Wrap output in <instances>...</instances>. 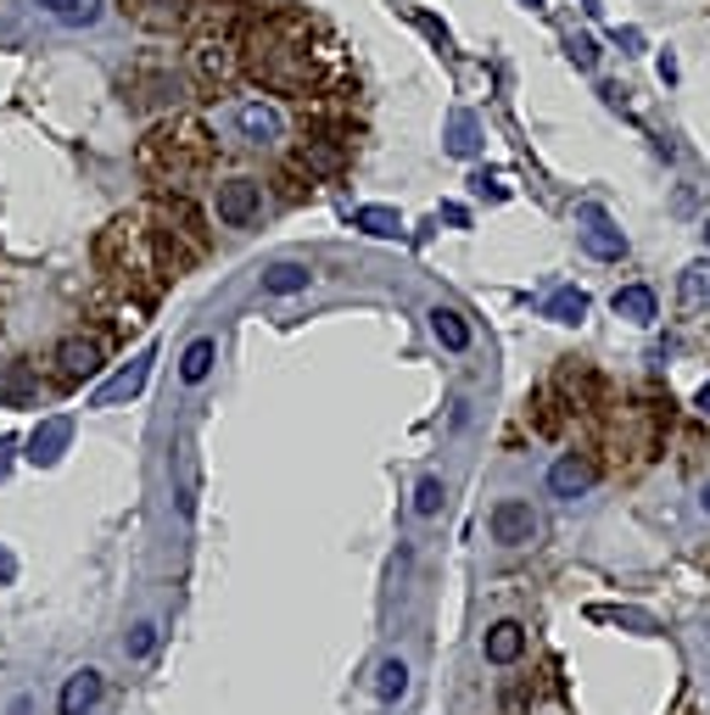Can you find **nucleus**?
<instances>
[{"instance_id":"1","label":"nucleus","mask_w":710,"mask_h":715,"mask_svg":"<svg viewBox=\"0 0 710 715\" xmlns=\"http://www.w3.org/2000/svg\"><path fill=\"white\" fill-rule=\"evenodd\" d=\"M241 57L247 73L280 95H313L330 79V45H313V23L297 12L252 17V28L241 34Z\"/></svg>"},{"instance_id":"20","label":"nucleus","mask_w":710,"mask_h":715,"mask_svg":"<svg viewBox=\"0 0 710 715\" xmlns=\"http://www.w3.org/2000/svg\"><path fill=\"white\" fill-rule=\"evenodd\" d=\"M353 229L375 235V241H403V213H398V207H358V213H353Z\"/></svg>"},{"instance_id":"23","label":"nucleus","mask_w":710,"mask_h":715,"mask_svg":"<svg viewBox=\"0 0 710 715\" xmlns=\"http://www.w3.org/2000/svg\"><path fill=\"white\" fill-rule=\"evenodd\" d=\"M610 308L622 319H632V324H654V291L649 285H622V291L610 297Z\"/></svg>"},{"instance_id":"2","label":"nucleus","mask_w":710,"mask_h":715,"mask_svg":"<svg viewBox=\"0 0 710 715\" xmlns=\"http://www.w3.org/2000/svg\"><path fill=\"white\" fill-rule=\"evenodd\" d=\"M134 157H140V168H146L157 184H185L191 174L208 168V157H213V134H208L202 118L179 112V118L157 123L146 140H140V152H134Z\"/></svg>"},{"instance_id":"13","label":"nucleus","mask_w":710,"mask_h":715,"mask_svg":"<svg viewBox=\"0 0 710 715\" xmlns=\"http://www.w3.org/2000/svg\"><path fill=\"white\" fill-rule=\"evenodd\" d=\"M102 693H107L102 671H96V665H84V671H73L62 682V715H90V710L102 704Z\"/></svg>"},{"instance_id":"29","label":"nucleus","mask_w":710,"mask_h":715,"mask_svg":"<svg viewBox=\"0 0 710 715\" xmlns=\"http://www.w3.org/2000/svg\"><path fill=\"white\" fill-rule=\"evenodd\" d=\"M152 648H157V627H152V621H140V627L123 637V654H129V659H146Z\"/></svg>"},{"instance_id":"7","label":"nucleus","mask_w":710,"mask_h":715,"mask_svg":"<svg viewBox=\"0 0 710 715\" xmlns=\"http://www.w3.org/2000/svg\"><path fill=\"white\" fill-rule=\"evenodd\" d=\"M487 526H493V543H498V548H526V543L537 537V514H532V503L504 498V503L487 514Z\"/></svg>"},{"instance_id":"15","label":"nucleus","mask_w":710,"mask_h":715,"mask_svg":"<svg viewBox=\"0 0 710 715\" xmlns=\"http://www.w3.org/2000/svg\"><path fill=\"white\" fill-rule=\"evenodd\" d=\"M482 654H487V665H514L520 654H526V627H520V621H498V627H487Z\"/></svg>"},{"instance_id":"14","label":"nucleus","mask_w":710,"mask_h":715,"mask_svg":"<svg viewBox=\"0 0 710 715\" xmlns=\"http://www.w3.org/2000/svg\"><path fill=\"white\" fill-rule=\"evenodd\" d=\"M123 90H129V102H134V107H152V102L174 107L179 95H185V84H179L174 73H134V79H129Z\"/></svg>"},{"instance_id":"16","label":"nucleus","mask_w":710,"mask_h":715,"mask_svg":"<svg viewBox=\"0 0 710 715\" xmlns=\"http://www.w3.org/2000/svg\"><path fill=\"white\" fill-rule=\"evenodd\" d=\"M308 279H313V269L286 258V263H269L263 269V291L269 297H297V291H308Z\"/></svg>"},{"instance_id":"38","label":"nucleus","mask_w":710,"mask_h":715,"mask_svg":"<svg viewBox=\"0 0 710 715\" xmlns=\"http://www.w3.org/2000/svg\"><path fill=\"white\" fill-rule=\"evenodd\" d=\"M699 414L710 419V380H705V386H699Z\"/></svg>"},{"instance_id":"35","label":"nucleus","mask_w":710,"mask_h":715,"mask_svg":"<svg viewBox=\"0 0 710 715\" xmlns=\"http://www.w3.org/2000/svg\"><path fill=\"white\" fill-rule=\"evenodd\" d=\"M660 79L677 84V57H672V51H660Z\"/></svg>"},{"instance_id":"37","label":"nucleus","mask_w":710,"mask_h":715,"mask_svg":"<svg viewBox=\"0 0 710 715\" xmlns=\"http://www.w3.org/2000/svg\"><path fill=\"white\" fill-rule=\"evenodd\" d=\"M39 7H45V12H57V17H68V12L79 7V0H39Z\"/></svg>"},{"instance_id":"25","label":"nucleus","mask_w":710,"mask_h":715,"mask_svg":"<svg viewBox=\"0 0 710 715\" xmlns=\"http://www.w3.org/2000/svg\"><path fill=\"white\" fill-rule=\"evenodd\" d=\"M403 693H409V665L392 654V659L375 665V699H381V704H398Z\"/></svg>"},{"instance_id":"6","label":"nucleus","mask_w":710,"mask_h":715,"mask_svg":"<svg viewBox=\"0 0 710 715\" xmlns=\"http://www.w3.org/2000/svg\"><path fill=\"white\" fill-rule=\"evenodd\" d=\"M152 364H157V353L146 347V353H134L113 380H107V386L96 392V397H90V408H118V403H134L140 392H146V380H152Z\"/></svg>"},{"instance_id":"12","label":"nucleus","mask_w":710,"mask_h":715,"mask_svg":"<svg viewBox=\"0 0 710 715\" xmlns=\"http://www.w3.org/2000/svg\"><path fill=\"white\" fill-rule=\"evenodd\" d=\"M347 168V140H308L297 152V174L308 179H336Z\"/></svg>"},{"instance_id":"4","label":"nucleus","mask_w":710,"mask_h":715,"mask_svg":"<svg viewBox=\"0 0 710 715\" xmlns=\"http://www.w3.org/2000/svg\"><path fill=\"white\" fill-rule=\"evenodd\" d=\"M577 224H582V247H588L599 263H622V258H627V235L615 229V218H610L599 202H582V207H577Z\"/></svg>"},{"instance_id":"5","label":"nucleus","mask_w":710,"mask_h":715,"mask_svg":"<svg viewBox=\"0 0 710 715\" xmlns=\"http://www.w3.org/2000/svg\"><path fill=\"white\" fill-rule=\"evenodd\" d=\"M107 369V347L102 336H68L57 347V374L68 380V386H84V380H96Z\"/></svg>"},{"instance_id":"39","label":"nucleus","mask_w":710,"mask_h":715,"mask_svg":"<svg viewBox=\"0 0 710 715\" xmlns=\"http://www.w3.org/2000/svg\"><path fill=\"white\" fill-rule=\"evenodd\" d=\"M699 509H705V514H710V481H705V492H699Z\"/></svg>"},{"instance_id":"40","label":"nucleus","mask_w":710,"mask_h":715,"mask_svg":"<svg viewBox=\"0 0 710 715\" xmlns=\"http://www.w3.org/2000/svg\"><path fill=\"white\" fill-rule=\"evenodd\" d=\"M520 7H532V12H537V7H543V0H520Z\"/></svg>"},{"instance_id":"34","label":"nucleus","mask_w":710,"mask_h":715,"mask_svg":"<svg viewBox=\"0 0 710 715\" xmlns=\"http://www.w3.org/2000/svg\"><path fill=\"white\" fill-rule=\"evenodd\" d=\"M442 218H448L453 229H470V213H464L459 202H442Z\"/></svg>"},{"instance_id":"22","label":"nucleus","mask_w":710,"mask_h":715,"mask_svg":"<svg viewBox=\"0 0 710 715\" xmlns=\"http://www.w3.org/2000/svg\"><path fill=\"white\" fill-rule=\"evenodd\" d=\"M448 152L464 157V163L482 152V123H476V112H453V118H448Z\"/></svg>"},{"instance_id":"28","label":"nucleus","mask_w":710,"mask_h":715,"mask_svg":"<svg viewBox=\"0 0 710 715\" xmlns=\"http://www.w3.org/2000/svg\"><path fill=\"white\" fill-rule=\"evenodd\" d=\"M593 615V621H615V627H638V632H654V621H649V615H638V609H588Z\"/></svg>"},{"instance_id":"24","label":"nucleus","mask_w":710,"mask_h":715,"mask_svg":"<svg viewBox=\"0 0 710 715\" xmlns=\"http://www.w3.org/2000/svg\"><path fill=\"white\" fill-rule=\"evenodd\" d=\"M677 297H683V308H710V258H699L677 274Z\"/></svg>"},{"instance_id":"18","label":"nucleus","mask_w":710,"mask_h":715,"mask_svg":"<svg viewBox=\"0 0 710 715\" xmlns=\"http://www.w3.org/2000/svg\"><path fill=\"white\" fill-rule=\"evenodd\" d=\"M235 123H241V134L252 140V146H269V140H280V112L263 107V102H247L241 112H235Z\"/></svg>"},{"instance_id":"19","label":"nucleus","mask_w":710,"mask_h":715,"mask_svg":"<svg viewBox=\"0 0 710 715\" xmlns=\"http://www.w3.org/2000/svg\"><path fill=\"white\" fill-rule=\"evenodd\" d=\"M425 319H431V336H437L448 353H464V347H470V324H464V313H459V308H442V302H437Z\"/></svg>"},{"instance_id":"31","label":"nucleus","mask_w":710,"mask_h":715,"mask_svg":"<svg viewBox=\"0 0 710 715\" xmlns=\"http://www.w3.org/2000/svg\"><path fill=\"white\" fill-rule=\"evenodd\" d=\"M470 190H476V196H487V202H504V196H509V190H504V184H498L487 168H476V174H470Z\"/></svg>"},{"instance_id":"10","label":"nucleus","mask_w":710,"mask_h":715,"mask_svg":"<svg viewBox=\"0 0 710 715\" xmlns=\"http://www.w3.org/2000/svg\"><path fill=\"white\" fill-rule=\"evenodd\" d=\"M118 12L140 28H152V34H168L185 23V12H191V0H118Z\"/></svg>"},{"instance_id":"41","label":"nucleus","mask_w":710,"mask_h":715,"mask_svg":"<svg viewBox=\"0 0 710 715\" xmlns=\"http://www.w3.org/2000/svg\"><path fill=\"white\" fill-rule=\"evenodd\" d=\"M705 247H710V224H705Z\"/></svg>"},{"instance_id":"11","label":"nucleus","mask_w":710,"mask_h":715,"mask_svg":"<svg viewBox=\"0 0 710 715\" xmlns=\"http://www.w3.org/2000/svg\"><path fill=\"white\" fill-rule=\"evenodd\" d=\"M593 481H599V469H593L588 453H565V458H554V469H548V492H554V498H582Z\"/></svg>"},{"instance_id":"3","label":"nucleus","mask_w":710,"mask_h":715,"mask_svg":"<svg viewBox=\"0 0 710 715\" xmlns=\"http://www.w3.org/2000/svg\"><path fill=\"white\" fill-rule=\"evenodd\" d=\"M191 62H197V73H202L208 84H229L235 73L247 68V57H241V39H235V34H224V28H208V34H197V45H191Z\"/></svg>"},{"instance_id":"33","label":"nucleus","mask_w":710,"mask_h":715,"mask_svg":"<svg viewBox=\"0 0 710 715\" xmlns=\"http://www.w3.org/2000/svg\"><path fill=\"white\" fill-rule=\"evenodd\" d=\"M419 28H425V34H431V39H437V51H448V28H442L437 17H419Z\"/></svg>"},{"instance_id":"27","label":"nucleus","mask_w":710,"mask_h":715,"mask_svg":"<svg viewBox=\"0 0 710 715\" xmlns=\"http://www.w3.org/2000/svg\"><path fill=\"white\" fill-rule=\"evenodd\" d=\"M208 7L224 17H269V12H280V0H208Z\"/></svg>"},{"instance_id":"21","label":"nucleus","mask_w":710,"mask_h":715,"mask_svg":"<svg viewBox=\"0 0 710 715\" xmlns=\"http://www.w3.org/2000/svg\"><path fill=\"white\" fill-rule=\"evenodd\" d=\"M543 319H554V324H582V319H588V291H582V285H559V291L543 302Z\"/></svg>"},{"instance_id":"26","label":"nucleus","mask_w":710,"mask_h":715,"mask_svg":"<svg viewBox=\"0 0 710 715\" xmlns=\"http://www.w3.org/2000/svg\"><path fill=\"white\" fill-rule=\"evenodd\" d=\"M442 503H448L442 475H425V481L414 487V514H419V520H437V514H442Z\"/></svg>"},{"instance_id":"9","label":"nucleus","mask_w":710,"mask_h":715,"mask_svg":"<svg viewBox=\"0 0 710 715\" xmlns=\"http://www.w3.org/2000/svg\"><path fill=\"white\" fill-rule=\"evenodd\" d=\"M258 207H263V184L258 179H224L218 184V224L241 229V224L258 218Z\"/></svg>"},{"instance_id":"17","label":"nucleus","mask_w":710,"mask_h":715,"mask_svg":"<svg viewBox=\"0 0 710 715\" xmlns=\"http://www.w3.org/2000/svg\"><path fill=\"white\" fill-rule=\"evenodd\" d=\"M213 364H218V342L197 336L191 347H185V358H179V380H185V386H202V380L213 374Z\"/></svg>"},{"instance_id":"8","label":"nucleus","mask_w":710,"mask_h":715,"mask_svg":"<svg viewBox=\"0 0 710 715\" xmlns=\"http://www.w3.org/2000/svg\"><path fill=\"white\" fill-rule=\"evenodd\" d=\"M68 442H73V419H68V414H51V419L34 425V437L23 442V448H28L23 458H28L34 469H51V464L68 453Z\"/></svg>"},{"instance_id":"36","label":"nucleus","mask_w":710,"mask_h":715,"mask_svg":"<svg viewBox=\"0 0 710 715\" xmlns=\"http://www.w3.org/2000/svg\"><path fill=\"white\" fill-rule=\"evenodd\" d=\"M0 582H17V559L7 548H0Z\"/></svg>"},{"instance_id":"30","label":"nucleus","mask_w":710,"mask_h":715,"mask_svg":"<svg viewBox=\"0 0 710 715\" xmlns=\"http://www.w3.org/2000/svg\"><path fill=\"white\" fill-rule=\"evenodd\" d=\"M565 51H571V62L588 73V68H599V45L593 39H582V34H571V39H565Z\"/></svg>"},{"instance_id":"32","label":"nucleus","mask_w":710,"mask_h":715,"mask_svg":"<svg viewBox=\"0 0 710 715\" xmlns=\"http://www.w3.org/2000/svg\"><path fill=\"white\" fill-rule=\"evenodd\" d=\"M96 17H102V0H79V7H73V12L62 17V23H68V28H90Z\"/></svg>"}]
</instances>
